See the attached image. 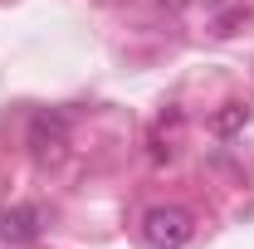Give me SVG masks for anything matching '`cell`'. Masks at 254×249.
Returning a JSON list of instances; mask_svg holds the SVG:
<instances>
[{
  "label": "cell",
  "mask_w": 254,
  "mask_h": 249,
  "mask_svg": "<svg viewBox=\"0 0 254 249\" xmlns=\"http://www.w3.org/2000/svg\"><path fill=\"white\" fill-rule=\"evenodd\" d=\"M25 147H30L34 161H59L64 147H68V113H59V108L34 113L30 132H25Z\"/></svg>",
  "instance_id": "7a4b0ae2"
},
{
  "label": "cell",
  "mask_w": 254,
  "mask_h": 249,
  "mask_svg": "<svg viewBox=\"0 0 254 249\" xmlns=\"http://www.w3.org/2000/svg\"><path fill=\"white\" fill-rule=\"evenodd\" d=\"M245 123H250V108H245V103H225V113L215 118V132L230 137V132H240Z\"/></svg>",
  "instance_id": "277c9868"
},
{
  "label": "cell",
  "mask_w": 254,
  "mask_h": 249,
  "mask_svg": "<svg viewBox=\"0 0 254 249\" xmlns=\"http://www.w3.org/2000/svg\"><path fill=\"white\" fill-rule=\"evenodd\" d=\"M142 240L147 249H186L195 240V220L181 205H152L142 215Z\"/></svg>",
  "instance_id": "6da1fadb"
},
{
  "label": "cell",
  "mask_w": 254,
  "mask_h": 249,
  "mask_svg": "<svg viewBox=\"0 0 254 249\" xmlns=\"http://www.w3.org/2000/svg\"><path fill=\"white\" fill-rule=\"evenodd\" d=\"M39 230H44L39 205H5L0 210V245H34Z\"/></svg>",
  "instance_id": "3957f363"
}]
</instances>
